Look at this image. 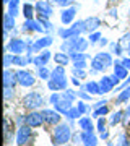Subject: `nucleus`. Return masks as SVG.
<instances>
[{
  "label": "nucleus",
  "mask_w": 130,
  "mask_h": 146,
  "mask_svg": "<svg viewBox=\"0 0 130 146\" xmlns=\"http://www.w3.org/2000/svg\"><path fill=\"white\" fill-rule=\"evenodd\" d=\"M47 88L51 91H65L67 89V75H65V67L57 65L52 70V76L47 81Z\"/></svg>",
  "instance_id": "f257e3e1"
},
{
  "label": "nucleus",
  "mask_w": 130,
  "mask_h": 146,
  "mask_svg": "<svg viewBox=\"0 0 130 146\" xmlns=\"http://www.w3.org/2000/svg\"><path fill=\"white\" fill-rule=\"evenodd\" d=\"M72 130H70V125L68 123H59V125L54 127L52 130V145L54 146H63L67 145L68 141L72 140Z\"/></svg>",
  "instance_id": "f03ea898"
},
{
  "label": "nucleus",
  "mask_w": 130,
  "mask_h": 146,
  "mask_svg": "<svg viewBox=\"0 0 130 146\" xmlns=\"http://www.w3.org/2000/svg\"><path fill=\"white\" fill-rule=\"evenodd\" d=\"M83 33H86V28H85V20H81V21L73 23V26H70V28H60L57 31V34L62 39H70V37L81 36Z\"/></svg>",
  "instance_id": "7ed1b4c3"
},
{
  "label": "nucleus",
  "mask_w": 130,
  "mask_h": 146,
  "mask_svg": "<svg viewBox=\"0 0 130 146\" xmlns=\"http://www.w3.org/2000/svg\"><path fill=\"white\" fill-rule=\"evenodd\" d=\"M44 106V98L37 91H31L23 98V107L28 110H36Z\"/></svg>",
  "instance_id": "20e7f679"
},
{
  "label": "nucleus",
  "mask_w": 130,
  "mask_h": 146,
  "mask_svg": "<svg viewBox=\"0 0 130 146\" xmlns=\"http://www.w3.org/2000/svg\"><path fill=\"white\" fill-rule=\"evenodd\" d=\"M28 50V42L20 37H11L10 42L5 46V52H11L13 55H23Z\"/></svg>",
  "instance_id": "39448f33"
},
{
  "label": "nucleus",
  "mask_w": 130,
  "mask_h": 146,
  "mask_svg": "<svg viewBox=\"0 0 130 146\" xmlns=\"http://www.w3.org/2000/svg\"><path fill=\"white\" fill-rule=\"evenodd\" d=\"M36 13H37V20L39 18H44V20H49L54 13L52 10V3L49 0H37L36 2Z\"/></svg>",
  "instance_id": "423d86ee"
},
{
  "label": "nucleus",
  "mask_w": 130,
  "mask_h": 146,
  "mask_svg": "<svg viewBox=\"0 0 130 146\" xmlns=\"http://www.w3.org/2000/svg\"><path fill=\"white\" fill-rule=\"evenodd\" d=\"M31 138H33V128L31 127H28L25 123V125H21L20 128H18V131H16V145L18 146L28 145V143L31 141Z\"/></svg>",
  "instance_id": "0eeeda50"
},
{
  "label": "nucleus",
  "mask_w": 130,
  "mask_h": 146,
  "mask_svg": "<svg viewBox=\"0 0 130 146\" xmlns=\"http://www.w3.org/2000/svg\"><path fill=\"white\" fill-rule=\"evenodd\" d=\"M16 80H18V84L23 86V88H31L36 83L34 75L31 72H28V70H18L16 72Z\"/></svg>",
  "instance_id": "6e6552de"
},
{
  "label": "nucleus",
  "mask_w": 130,
  "mask_h": 146,
  "mask_svg": "<svg viewBox=\"0 0 130 146\" xmlns=\"http://www.w3.org/2000/svg\"><path fill=\"white\" fill-rule=\"evenodd\" d=\"M25 123L31 128H37L44 123V117H42V112L39 110H29V114L25 115Z\"/></svg>",
  "instance_id": "1a4fd4ad"
},
{
  "label": "nucleus",
  "mask_w": 130,
  "mask_h": 146,
  "mask_svg": "<svg viewBox=\"0 0 130 146\" xmlns=\"http://www.w3.org/2000/svg\"><path fill=\"white\" fill-rule=\"evenodd\" d=\"M41 112L44 117V123H47V125H59L62 120V114L55 109H44Z\"/></svg>",
  "instance_id": "9d476101"
},
{
  "label": "nucleus",
  "mask_w": 130,
  "mask_h": 146,
  "mask_svg": "<svg viewBox=\"0 0 130 146\" xmlns=\"http://www.w3.org/2000/svg\"><path fill=\"white\" fill-rule=\"evenodd\" d=\"M23 33H46L44 26L41 25L39 20H25L23 26H21Z\"/></svg>",
  "instance_id": "9b49d317"
},
{
  "label": "nucleus",
  "mask_w": 130,
  "mask_h": 146,
  "mask_svg": "<svg viewBox=\"0 0 130 146\" xmlns=\"http://www.w3.org/2000/svg\"><path fill=\"white\" fill-rule=\"evenodd\" d=\"M52 54L49 49H44V50H41L39 54H36V57L33 58V65L36 68H41V67H46L47 63H49V60H51Z\"/></svg>",
  "instance_id": "f8f14e48"
},
{
  "label": "nucleus",
  "mask_w": 130,
  "mask_h": 146,
  "mask_svg": "<svg viewBox=\"0 0 130 146\" xmlns=\"http://www.w3.org/2000/svg\"><path fill=\"white\" fill-rule=\"evenodd\" d=\"M77 11H78L77 7H68V8H63L62 13H60V21H62L63 25H70V23L75 20Z\"/></svg>",
  "instance_id": "ddd939ff"
},
{
  "label": "nucleus",
  "mask_w": 130,
  "mask_h": 146,
  "mask_svg": "<svg viewBox=\"0 0 130 146\" xmlns=\"http://www.w3.org/2000/svg\"><path fill=\"white\" fill-rule=\"evenodd\" d=\"M16 83H18L16 72H13L10 68H5V72H3V86L5 88H15Z\"/></svg>",
  "instance_id": "4468645a"
},
{
  "label": "nucleus",
  "mask_w": 130,
  "mask_h": 146,
  "mask_svg": "<svg viewBox=\"0 0 130 146\" xmlns=\"http://www.w3.org/2000/svg\"><path fill=\"white\" fill-rule=\"evenodd\" d=\"M81 143L83 146H98V136L94 135V131H85L81 130Z\"/></svg>",
  "instance_id": "2eb2a0df"
},
{
  "label": "nucleus",
  "mask_w": 130,
  "mask_h": 146,
  "mask_svg": "<svg viewBox=\"0 0 130 146\" xmlns=\"http://www.w3.org/2000/svg\"><path fill=\"white\" fill-rule=\"evenodd\" d=\"M115 83L112 81L111 76H103V78L99 80V88H101V94H107L111 93L112 89H114Z\"/></svg>",
  "instance_id": "dca6fc26"
},
{
  "label": "nucleus",
  "mask_w": 130,
  "mask_h": 146,
  "mask_svg": "<svg viewBox=\"0 0 130 146\" xmlns=\"http://www.w3.org/2000/svg\"><path fill=\"white\" fill-rule=\"evenodd\" d=\"M101 26V20L98 16H89L85 20V28H86V33H94L98 31V28Z\"/></svg>",
  "instance_id": "f3484780"
},
{
  "label": "nucleus",
  "mask_w": 130,
  "mask_h": 146,
  "mask_svg": "<svg viewBox=\"0 0 130 146\" xmlns=\"http://www.w3.org/2000/svg\"><path fill=\"white\" fill-rule=\"evenodd\" d=\"M60 93H62V91H60ZM72 107H73V102H72V101H67V99H63V98H60V101H59L55 106H54V109L59 110L62 115H65L68 110L72 109Z\"/></svg>",
  "instance_id": "a211bd4d"
},
{
  "label": "nucleus",
  "mask_w": 130,
  "mask_h": 146,
  "mask_svg": "<svg viewBox=\"0 0 130 146\" xmlns=\"http://www.w3.org/2000/svg\"><path fill=\"white\" fill-rule=\"evenodd\" d=\"M112 67H114V75L120 80V81L124 78H129V70L122 65V60H120V62H114Z\"/></svg>",
  "instance_id": "6ab92c4d"
},
{
  "label": "nucleus",
  "mask_w": 130,
  "mask_h": 146,
  "mask_svg": "<svg viewBox=\"0 0 130 146\" xmlns=\"http://www.w3.org/2000/svg\"><path fill=\"white\" fill-rule=\"evenodd\" d=\"M81 88L86 91V93H89L91 96H94V94H101V88H99V81H93V80H89V81H86V83L81 86Z\"/></svg>",
  "instance_id": "aec40b11"
},
{
  "label": "nucleus",
  "mask_w": 130,
  "mask_h": 146,
  "mask_svg": "<svg viewBox=\"0 0 130 146\" xmlns=\"http://www.w3.org/2000/svg\"><path fill=\"white\" fill-rule=\"evenodd\" d=\"M70 54L67 52H57V54H54V62H55V65H62V67H65V65H68L70 63Z\"/></svg>",
  "instance_id": "412c9836"
},
{
  "label": "nucleus",
  "mask_w": 130,
  "mask_h": 146,
  "mask_svg": "<svg viewBox=\"0 0 130 146\" xmlns=\"http://www.w3.org/2000/svg\"><path fill=\"white\" fill-rule=\"evenodd\" d=\"M78 127H80V130L94 131V125H93V122H91V117H81V119H78Z\"/></svg>",
  "instance_id": "4be33fe9"
},
{
  "label": "nucleus",
  "mask_w": 130,
  "mask_h": 146,
  "mask_svg": "<svg viewBox=\"0 0 130 146\" xmlns=\"http://www.w3.org/2000/svg\"><path fill=\"white\" fill-rule=\"evenodd\" d=\"M106 65H104V62L101 60V58L98 57V55H94V58L91 60V73H99V72H104L106 70Z\"/></svg>",
  "instance_id": "5701e85b"
},
{
  "label": "nucleus",
  "mask_w": 130,
  "mask_h": 146,
  "mask_svg": "<svg viewBox=\"0 0 130 146\" xmlns=\"http://www.w3.org/2000/svg\"><path fill=\"white\" fill-rule=\"evenodd\" d=\"M34 11H36V7L28 2V3L23 5V11H21V15L25 16V20H34Z\"/></svg>",
  "instance_id": "b1692460"
},
{
  "label": "nucleus",
  "mask_w": 130,
  "mask_h": 146,
  "mask_svg": "<svg viewBox=\"0 0 130 146\" xmlns=\"http://www.w3.org/2000/svg\"><path fill=\"white\" fill-rule=\"evenodd\" d=\"M15 16H11L8 11L5 13V16H3V29H7V31H15Z\"/></svg>",
  "instance_id": "393cba45"
},
{
  "label": "nucleus",
  "mask_w": 130,
  "mask_h": 146,
  "mask_svg": "<svg viewBox=\"0 0 130 146\" xmlns=\"http://www.w3.org/2000/svg\"><path fill=\"white\" fill-rule=\"evenodd\" d=\"M8 13H10L11 16H18L20 15V0H11L10 3H8Z\"/></svg>",
  "instance_id": "a878e982"
},
{
  "label": "nucleus",
  "mask_w": 130,
  "mask_h": 146,
  "mask_svg": "<svg viewBox=\"0 0 130 146\" xmlns=\"http://www.w3.org/2000/svg\"><path fill=\"white\" fill-rule=\"evenodd\" d=\"M124 120V110H117L114 114L111 115V120H109V125L111 127H115L117 123H120Z\"/></svg>",
  "instance_id": "bb28decb"
},
{
  "label": "nucleus",
  "mask_w": 130,
  "mask_h": 146,
  "mask_svg": "<svg viewBox=\"0 0 130 146\" xmlns=\"http://www.w3.org/2000/svg\"><path fill=\"white\" fill-rule=\"evenodd\" d=\"M96 55H98V57L103 60L106 67H112V65H114V60H112V55H111V52H98Z\"/></svg>",
  "instance_id": "cd10ccee"
},
{
  "label": "nucleus",
  "mask_w": 130,
  "mask_h": 146,
  "mask_svg": "<svg viewBox=\"0 0 130 146\" xmlns=\"http://www.w3.org/2000/svg\"><path fill=\"white\" fill-rule=\"evenodd\" d=\"M127 101H130V88L122 89V91L119 93V96H117L115 102H117V104H124V102H127Z\"/></svg>",
  "instance_id": "c85d7f7f"
},
{
  "label": "nucleus",
  "mask_w": 130,
  "mask_h": 146,
  "mask_svg": "<svg viewBox=\"0 0 130 146\" xmlns=\"http://www.w3.org/2000/svg\"><path fill=\"white\" fill-rule=\"evenodd\" d=\"M37 76H39V80L49 81V80H51V76H52V72L47 67H41V68H37Z\"/></svg>",
  "instance_id": "c756f323"
},
{
  "label": "nucleus",
  "mask_w": 130,
  "mask_h": 146,
  "mask_svg": "<svg viewBox=\"0 0 130 146\" xmlns=\"http://www.w3.org/2000/svg\"><path fill=\"white\" fill-rule=\"evenodd\" d=\"M65 117H67V119L70 120V122H72V120H77L78 117H81V112L78 110V107H77V106H73L72 109L68 110L67 114H65Z\"/></svg>",
  "instance_id": "7c9ffc66"
},
{
  "label": "nucleus",
  "mask_w": 130,
  "mask_h": 146,
  "mask_svg": "<svg viewBox=\"0 0 130 146\" xmlns=\"http://www.w3.org/2000/svg\"><path fill=\"white\" fill-rule=\"evenodd\" d=\"M62 98L67 101H72V102H75V99L78 98L77 91H73V89H65V91H62Z\"/></svg>",
  "instance_id": "2f4dec72"
},
{
  "label": "nucleus",
  "mask_w": 130,
  "mask_h": 146,
  "mask_svg": "<svg viewBox=\"0 0 130 146\" xmlns=\"http://www.w3.org/2000/svg\"><path fill=\"white\" fill-rule=\"evenodd\" d=\"M13 65H16V67H25V65H28V58L23 57V55H13Z\"/></svg>",
  "instance_id": "473e14b6"
},
{
  "label": "nucleus",
  "mask_w": 130,
  "mask_h": 146,
  "mask_svg": "<svg viewBox=\"0 0 130 146\" xmlns=\"http://www.w3.org/2000/svg\"><path fill=\"white\" fill-rule=\"evenodd\" d=\"M70 58H72V62H75V60H88L89 55L85 52H72L70 54Z\"/></svg>",
  "instance_id": "72a5a7b5"
},
{
  "label": "nucleus",
  "mask_w": 130,
  "mask_h": 146,
  "mask_svg": "<svg viewBox=\"0 0 130 146\" xmlns=\"http://www.w3.org/2000/svg\"><path fill=\"white\" fill-rule=\"evenodd\" d=\"M111 52L114 54V55H117V57H119V55H122V52H124V50H122V44H117V42H112V44H111Z\"/></svg>",
  "instance_id": "f704fd0d"
},
{
  "label": "nucleus",
  "mask_w": 130,
  "mask_h": 146,
  "mask_svg": "<svg viewBox=\"0 0 130 146\" xmlns=\"http://www.w3.org/2000/svg\"><path fill=\"white\" fill-rule=\"evenodd\" d=\"M101 33L99 31H94V33H89V37H88V41H89V44H98L99 41H101Z\"/></svg>",
  "instance_id": "c9c22d12"
},
{
  "label": "nucleus",
  "mask_w": 130,
  "mask_h": 146,
  "mask_svg": "<svg viewBox=\"0 0 130 146\" xmlns=\"http://www.w3.org/2000/svg\"><path fill=\"white\" fill-rule=\"evenodd\" d=\"M109 114V107L107 106H103V107H99L93 112V117H103V115H107Z\"/></svg>",
  "instance_id": "e433bc0d"
},
{
  "label": "nucleus",
  "mask_w": 130,
  "mask_h": 146,
  "mask_svg": "<svg viewBox=\"0 0 130 146\" xmlns=\"http://www.w3.org/2000/svg\"><path fill=\"white\" fill-rule=\"evenodd\" d=\"M11 65H13V54L5 52V55H3V67H5V68H10Z\"/></svg>",
  "instance_id": "4c0bfd02"
},
{
  "label": "nucleus",
  "mask_w": 130,
  "mask_h": 146,
  "mask_svg": "<svg viewBox=\"0 0 130 146\" xmlns=\"http://www.w3.org/2000/svg\"><path fill=\"white\" fill-rule=\"evenodd\" d=\"M77 107H78V110L81 112V115H83V114H88V112H89V109H91V107H89V106L86 104L85 101H78Z\"/></svg>",
  "instance_id": "58836bf2"
},
{
  "label": "nucleus",
  "mask_w": 130,
  "mask_h": 146,
  "mask_svg": "<svg viewBox=\"0 0 130 146\" xmlns=\"http://www.w3.org/2000/svg\"><path fill=\"white\" fill-rule=\"evenodd\" d=\"M60 98H62V93H60V91H54V93L51 94L49 101H51V104H52V106H55L59 101H60Z\"/></svg>",
  "instance_id": "ea45409f"
},
{
  "label": "nucleus",
  "mask_w": 130,
  "mask_h": 146,
  "mask_svg": "<svg viewBox=\"0 0 130 146\" xmlns=\"http://www.w3.org/2000/svg\"><path fill=\"white\" fill-rule=\"evenodd\" d=\"M96 128H98V131H99V133H103V131H106V120H104V117H99V119H98Z\"/></svg>",
  "instance_id": "a19ab883"
},
{
  "label": "nucleus",
  "mask_w": 130,
  "mask_h": 146,
  "mask_svg": "<svg viewBox=\"0 0 130 146\" xmlns=\"http://www.w3.org/2000/svg\"><path fill=\"white\" fill-rule=\"evenodd\" d=\"M73 76H77V78H86V72H85L83 68H75L73 67Z\"/></svg>",
  "instance_id": "79ce46f5"
},
{
  "label": "nucleus",
  "mask_w": 130,
  "mask_h": 146,
  "mask_svg": "<svg viewBox=\"0 0 130 146\" xmlns=\"http://www.w3.org/2000/svg\"><path fill=\"white\" fill-rule=\"evenodd\" d=\"M77 94H78V98H80L81 101H89V99H91V94L86 93V91H85L83 88L80 89V91H77Z\"/></svg>",
  "instance_id": "37998d69"
},
{
  "label": "nucleus",
  "mask_w": 130,
  "mask_h": 146,
  "mask_svg": "<svg viewBox=\"0 0 130 146\" xmlns=\"http://www.w3.org/2000/svg\"><path fill=\"white\" fill-rule=\"evenodd\" d=\"M13 96H15V88H5L3 89V98H5L7 101L11 99Z\"/></svg>",
  "instance_id": "c03bdc74"
},
{
  "label": "nucleus",
  "mask_w": 130,
  "mask_h": 146,
  "mask_svg": "<svg viewBox=\"0 0 130 146\" xmlns=\"http://www.w3.org/2000/svg\"><path fill=\"white\" fill-rule=\"evenodd\" d=\"M115 146H130L129 140H127V136H125L124 133H122V135L119 136V143H117Z\"/></svg>",
  "instance_id": "a18cd8bd"
},
{
  "label": "nucleus",
  "mask_w": 130,
  "mask_h": 146,
  "mask_svg": "<svg viewBox=\"0 0 130 146\" xmlns=\"http://www.w3.org/2000/svg\"><path fill=\"white\" fill-rule=\"evenodd\" d=\"M122 122H124L125 125H127V123H130V104L127 106V109L124 110V120H122Z\"/></svg>",
  "instance_id": "49530a36"
},
{
  "label": "nucleus",
  "mask_w": 130,
  "mask_h": 146,
  "mask_svg": "<svg viewBox=\"0 0 130 146\" xmlns=\"http://www.w3.org/2000/svg\"><path fill=\"white\" fill-rule=\"evenodd\" d=\"M73 67L75 68H86L88 67V63H86V60H75V62H73Z\"/></svg>",
  "instance_id": "de8ad7c7"
},
{
  "label": "nucleus",
  "mask_w": 130,
  "mask_h": 146,
  "mask_svg": "<svg viewBox=\"0 0 130 146\" xmlns=\"http://www.w3.org/2000/svg\"><path fill=\"white\" fill-rule=\"evenodd\" d=\"M49 2L54 3V5H59V7H67L70 3V0H49Z\"/></svg>",
  "instance_id": "09e8293b"
},
{
  "label": "nucleus",
  "mask_w": 130,
  "mask_h": 146,
  "mask_svg": "<svg viewBox=\"0 0 130 146\" xmlns=\"http://www.w3.org/2000/svg\"><path fill=\"white\" fill-rule=\"evenodd\" d=\"M106 104H107V101L101 99V101H98V102H94V104H93V109L96 110V109H99V107H103V106H106Z\"/></svg>",
  "instance_id": "8fccbe9b"
},
{
  "label": "nucleus",
  "mask_w": 130,
  "mask_h": 146,
  "mask_svg": "<svg viewBox=\"0 0 130 146\" xmlns=\"http://www.w3.org/2000/svg\"><path fill=\"white\" fill-rule=\"evenodd\" d=\"M122 65H124L127 70L130 72V57H127V58H122Z\"/></svg>",
  "instance_id": "3c124183"
},
{
  "label": "nucleus",
  "mask_w": 130,
  "mask_h": 146,
  "mask_svg": "<svg viewBox=\"0 0 130 146\" xmlns=\"http://www.w3.org/2000/svg\"><path fill=\"white\" fill-rule=\"evenodd\" d=\"M99 138H101V140H107V138H109V131L106 130V131H103V133H99Z\"/></svg>",
  "instance_id": "603ef678"
},
{
  "label": "nucleus",
  "mask_w": 130,
  "mask_h": 146,
  "mask_svg": "<svg viewBox=\"0 0 130 146\" xmlns=\"http://www.w3.org/2000/svg\"><path fill=\"white\" fill-rule=\"evenodd\" d=\"M72 83L75 84V86H80V78H77V76H72Z\"/></svg>",
  "instance_id": "864d4df0"
},
{
  "label": "nucleus",
  "mask_w": 130,
  "mask_h": 146,
  "mask_svg": "<svg viewBox=\"0 0 130 146\" xmlns=\"http://www.w3.org/2000/svg\"><path fill=\"white\" fill-rule=\"evenodd\" d=\"M99 46H101V47L107 46V39H106V37H101V41H99Z\"/></svg>",
  "instance_id": "5fc2aeb1"
},
{
  "label": "nucleus",
  "mask_w": 130,
  "mask_h": 146,
  "mask_svg": "<svg viewBox=\"0 0 130 146\" xmlns=\"http://www.w3.org/2000/svg\"><path fill=\"white\" fill-rule=\"evenodd\" d=\"M111 78H112V81H114L115 84H119V83H120V80L117 78V76H115V75H111Z\"/></svg>",
  "instance_id": "6e6d98bb"
},
{
  "label": "nucleus",
  "mask_w": 130,
  "mask_h": 146,
  "mask_svg": "<svg viewBox=\"0 0 130 146\" xmlns=\"http://www.w3.org/2000/svg\"><path fill=\"white\" fill-rule=\"evenodd\" d=\"M3 39H5V41L8 39V31H7V29H3Z\"/></svg>",
  "instance_id": "4d7b16f0"
},
{
  "label": "nucleus",
  "mask_w": 130,
  "mask_h": 146,
  "mask_svg": "<svg viewBox=\"0 0 130 146\" xmlns=\"http://www.w3.org/2000/svg\"><path fill=\"white\" fill-rule=\"evenodd\" d=\"M107 146H115V145L112 143V141H107Z\"/></svg>",
  "instance_id": "13d9d810"
},
{
  "label": "nucleus",
  "mask_w": 130,
  "mask_h": 146,
  "mask_svg": "<svg viewBox=\"0 0 130 146\" xmlns=\"http://www.w3.org/2000/svg\"><path fill=\"white\" fill-rule=\"evenodd\" d=\"M3 2H5V3H7V5H8V3H10V2H11V0H3Z\"/></svg>",
  "instance_id": "bf43d9fd"
},
{
  "label": "nucleus",
  "mask_w": 130,
  "mask_h": 146,
  "mask_svg": "<svg viewBox=\"0 0 130 146\" xmlns=\"http://www.w3.org/2000/svg\"><path fill=\"white\" fill-rule=\"evenodd\" d=\"M127 49H130V42H129V44H127Z\"/></svg>",
  "instance_id": "052dcab7"
},
{
  "label": "nucleus",
  "mask_w": 130,
  "mask_h": 146,
  "mask_svg": "<svg viewBox=\"0 0 130 146\" xmlns=\"http://www.w3.org/2000/svg\"><path fill=\"white\" fill-rule=\"evenodd\" d=\"M73 2H75V0H70V3H73Z\"/></svg>",
  "instance_id": "680f3d73"
},
{
  "label": "nucleus",
  "mask_w": 130,
  "mask_h": 146,
  "mask_svg": "<svg viewBox=\"0 0 130 146\" xmlns=\"http://www.w3.org/2000/svg\"><path fill=\"white\" fill-rule=\"evenodd\" d=\"M129 57H130V49H129Z\"/></svg>",
  "instance_id": "e2e57ef3"
},
{
  "label": "nucleus",
  "mask_w": 130,
  "mask_h": 146,
  "mask_svg": "<svg viewBox=\"0 0 130 146\" xmlns=\"http://www.w3.org/2000/svg\"><path fill=\"white\" fill-rule=\"evenodd\" d=\"M29 2H34V0H29Z\"/></svg>",
  "instance_id": "0e129e2a"
},
{
  "label": "nucleus",
  "mask_w": 130,
  "mask_h": 146,
  "mask_svg": "<svg viewBox=\"0 0 130 146\" xmlns=\"http://www.w3.org/2000/svg\"><path fill=\"white\" fill-rule=\"evenodd\" d=\"M63 146H68V145H63Z\"/></svg>",
  "instance_id": "69168bd1"
},
{
  "label": "nucleus",
  "mask_w": 130,
  "mask_h": 146,
  "mask_svg": "<svg viewBox=\"0 0 130 146\" xmlns=\"http://www.w3.org/2000/svg\"><path fill=\"white\" fill-rule=\"evenodd\" d=\"M129 13H130V10H129Z\"/></svg>",
  "instance_id": "338daca9"
}]
</instances>
